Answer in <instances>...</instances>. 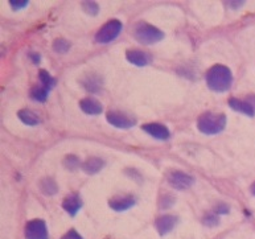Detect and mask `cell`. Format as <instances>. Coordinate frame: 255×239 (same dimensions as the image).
<instances>
[{
	"mask_svg": "<svg viewBox=\"0 0 255 239\" xmlns=\"http://www.w3.org/2000/svg\"><path fill=\"white\" fill-rule=\"evenodd\" d=\"M218 222H220V220H218V214H208V216L204 218V224L208 225V226H217Z\"/></svg>",
	"mask_w": 255,
	"mask_h": 239,
	"instance_id": "cb8c5ba5",
	"label": "cell"
},
{
	"mask_svg": "<svg viewBox=\"0 0 255 239\" xmlns=\"http://www.w3.org/2000/svg\"><path fill=\"white\" fill-rule=\"evenodd\" d=\"M82 85L86 90L92 91V93H98L102 88V82H101V78L98 76L86 77L85 81H82Z\"/></svg>",
	"mask_w": 255,
	"mask_h": 239,
	"instance_id": "d6986e66",
	"label": "cell"
},
{
	"mask_svg": "<svg viewBox=\"0 0 255 239\" xmlns=\"http://www.w3.org/2000/svg\"><path fill=\"white\" fill-rule=\"evenodd\" d=\"M29 57H31L32 60H33V64L38 65V62H40V56H38L37 53H36V54L31 53V54H29Z\"/></svg>",
	"mask_w": 255,
	"mask_h": 239,
	"instance_id": "f546056e",
	"label": "cell"
},
{
	"mask_svg": "<svg viewBox=\"0 0 255 239\" xmlns=\"http://www.w3.org/2000/svg\"><path fill=\"white\" fill-rule=\"evenodd\" d=\"M81 110L88 115H99L103 111L102 103L94 98H85L80 102Z\"/></svg>",
	"mask_w": 255,
	"mask_h": 239,
	"instance_id": "5bb4252c",
	"label": "cell"
},
{
	"mask_svg": "<svg viewBox=\"0 0 255 239\" xmlns=\"http://www.w3.org/2000/svg\"><path fill=\"white\" fill-rule=\"evenodd\" d=\"M82 8H84V11L88 13V15L96 16L99 11L98 4L96 1H82Z\"/></svg>",
	"mask_w": 255,
	"mask_h": 239,
	"instance_id": "603a6c76",
	"label": "cell"
},
{
	"mask_svg": "<svg viewBox=\"0 0 255 239\" xmlns=\"http://www.w3.org/2000/svg\"><path fill=\"white\" fill-rule=\"evenodd\" d=\"M226 127V115L222 113H204L197 119V128L205 135H217Z\"/></svg>",
	"mask_w": 255,
	"mask_h": 239,
	"instance_id": "7a4b0ae2",
	"label": "cell"
},
{
	"mask_svg": "<svg viewBox=\"0 0 255 239\" xmlns=\"http://www.w3.org/2000/svg\"><path fill=\"white\" fill-rule=\"evenodd\" d=\"M27 239H48V229L42 220L29 221L24 230Z\"/></svg>",
	"mask_w": 255,
	"mask_h": 239,
	"instance_id": "52a82bcc",
	"label": "cell"
},
{
	"mask_svg": "<svg viewBox=\"0 0 255 239\" xmlns=\"http://www.w3.org/2000/svg\"><path fill=\"white\" fill-rule=\"evenodd\" d=\"M245 1H228V4L230 5V7L233 8H238L241 7V5H244Z\"/></svg>",
	"mask_w": 255,
	"mask_h": 239,
	"instance_id": "f1b7e54d",
	"label": "cell"
},
{
	"mask_svg": "<svg viewBox=\"0 0 255 239\" xmlns=\"http://www.w3.org/2000/svg\"><path fill=\"white\" fill-rule=\"evenodd\" d=\"M133 37L141 45H155L164 38V33L151 24L139 23L133 28Z\"/></svg>",
	"mask_w": 255,
	"mask_h": 239,
	"instance_id": "3957f363",
	"label": "cell"
},
{
	"mask_svg": "<svg viewBox=\"0 0 255 239\" xmlns=\"http://www.w3.org/2000/svg\"><path fill=\"white\" fill-rule=\"evenodd\" d=\"M106 118L111 125H114V127L119 129H128L136 124L135 119L128 117L125 113H121V111H109Z\"/></svg>",
	"mask_w": 255,
	"mask_h": 239,
	"instance_id": "8992f818",
	"label": "cell"
},
{
	"mask_svg": "<svg viewBox=\"0 0 255 239\" xmlns=\"http://www.w3.org/2000/svg\"><path fill=\"white\" fill-rule=\"evenodd\" d=\"M126 58L129 64L135 65V66H139V68L147 66V65L152 61V58H151V56H149L148 53H145V52L139 49L127 50Z\"/></svg>",
	"mask_w": 255,
	"mask_h": 239,
	"instance_id": "30bf717a",
	"label": "cell"
},
{
	"mask_svg": "<svg viewBox=\"0 0 255 239\" xmlns=\"http://www.w3.org/2000/svg\"><path fill=\"white\" fill-rule=\"evenodd\" d=\"M28 3L29 1H27V0H20V1H9V4H11L12 9H15V11H19V9H23V8H25L28 5Z\"/></svg>",
	"mask_w": 255,
	"mask_h": 239,
	"instance_id": "484cf974",
	"label": "cell"
},
{
	"mask_svg": "<svg viewBox=\"0 0 255 239\" xmlns=\"http://www.w3.org/2000/svg\"><path fill=\"white\" fill-rule=\"evenodd\" d=\"M64 165L66 169H69V171H72V172H74L76 169H78L80 167H82L80 163V159H78V157L74 155L66 156L64 160Z\"/></svg>",
	"mask_w": 255,
	"mask_h": 239,
	"instance_id": "7402d4cb",
	"label": "cell"
},
{
	"mask_svg": "<svg viewBox=\"0 0 255 239\" xmlns=\"http://www.w3.org/2000/svg\"><path fill=\"white\" fill-rule=\"evenodd\" d=\"M252 192H253V194H254V196H255V182H254V185L252 186Z\"/></svg>",
	"mask_w": 255,
	"mask_h": 239,
	"instance_id": "1f68e13d",
	"label": "cell"
},
{
	"mask_svg": "<svg viewBox=\"0 0 255 239\" xmlns=\"http://www.w3.org/2000/svg\"><path fill=\"white\" fill-rule=\"evenodd\" d=\"M173 202H175V198L165 194V196H163V198H161V201H160V208H163V209L171 208V206L173 205Z\"/></svg>",
	"mask_w": 255,
	"mask_h": 239,
	"instance_id": "d4e9b609",
	"label": "cell"
},
{
	"mask_svg": "<svg viewBox=\"0 0 255 239\" xmlns=\"http://www.w3.org/2000/svg\"><path fill=\"white\" fill-rule=\"evenodd\" d=\"M17 117L21 121H23L24 124L27 125H37L40 123V118H38L37 114H34L33 111L27 110V109H24V110H20L17 113Z\"/></svg>",
	"mask_w": 255,
	"mask_h": 239,
	"instance_id": "e0dca14e",
	"label": "cell"
},
{
	"mask_svg": "<svg viewBox=\"0 0 255 239\" xmlns=\"http://www.w3.org/2000/svg\"><path fill=\"white\" fill-rule=\"evenodd\" d=\"M229 213V206L225 205V204H221V205L217 206V209H216V214H226Z\"/></svg>",
	"mask_w": 255,
	"mask_h": 239,
	"instance_id": "83f0119b",
	"label": "cell"
},
{
	"mask_svg": "<svg viewBox=\"0 0 255 239\" xmlns=\"http://www.w3.org/2000/svg\"><path fill=\"white\" fill-rule=\"evenodd\" d=\"M40 189H41L42 194H45V196H53L58 192V186L53 179L46 177V179H42L41 182H40Z\"/></svg>",
	"mask_w": 255,
	"mask_h": 239,
	"instance_id": "ac0fdd59",
	"label": "cell"
},
{
	"mask_svg": "<svg viewBox=\"0 0 255 239\" xmlns=\"http://www.w3.org/2000/svg\"><path fill=\"white\" fill-rule=\"evenodd\" d=\"M136 202V198L131 194H118L109 200V206L115 212H125L132 208Z\"/></svg>",
	"mask_w": 255,
	"mask_h": 239,
	"instance_id": "ba28073f",
	"label": "cell"
},
{
	"mask_svg": "<svg viewBox=\"0 0 255 239\" xmlns=\"http://www.w3.org/2000/svg\"><path fill=\"white\" fill-rule=\"evenodd\" d=\"M206 85L212 91L216 93H225L230 89L233 84L232 70L225 65L217 64L206 72Z\"/></svg>",
	"mask_w": 255,
	"mask_h": 239,
	"instance_id": "6da1fadb",
	"label": "cell"
},
{
	"mask_svg": "<svg viewBox=\"0 0 255 239\" xmlns=\"http://www.w3.org/2000/svg\"><path fill=\"white\" fill-rule=\"evenodd\" d=\"M105 167V161L99 157H89L84 164H82V169H84L85 173L88 175H96L98 172H101Z\"/></svg>",
	"mask_w": 255,
	"mask_h": 239,
	"instance_id": "9a60e30c",
	"label": "cell"
},
{
	"mask_svg": "<svg viewBox=\"0 0 255 239\" xmlns=\"http://www.w3.org/2000/svg\"><path fill=\"white\" fill-rule=\"evenodd\" d=\"M250 105H252L253 107H254V110H255V95H252V97H248V99H246Z\"/></svg>",
	"mask_w": 255,
	"mask_h": 239,
	"instance_id": "4dcf8cb0",
	"label": "cell"
},
{
	"mask_svg": "<svg viewBox=\"0 0 255 239\" xmlns=\"http://www.w3.org/2000/svg\"><path fill=\"white\" fill-rule=\"evenodd\" d=\"M61 239H82V237H81L76 230H70V232L66 233Z\"/></svg>",
	"mask_w": 255,
	"mask_h": 239,
	"instance_id": "4316f807",
	"label": "cell"
},
{
	"mask_svg": "<svg viewBox=\"0 0 255 239\" xmlns=\"http://www.w3.org/2000/svg\"><path fill=\"white\" fill-rule=\"evenodd\" d=\"M70 42L68 40H65V38H57V40H54L53 42V50L56 53L58 54H65L68 53L69 49H70Z\"/></svg>",
	"mask_w": 255,
	"mask_h": 239,
	"instance_id": "44dd1931",
	"label": "cell"
},
{
	"mask_svg": "<svg viewBox=\"0 0 255 239\" xmlns=\"http://www.w3.org/2000/svg\"><path fill=\"white\" fill-rule=\"evenodd\" d=\"M122 23L119 20H110L103 25L101 29L97 32L96 34V41L101 45H106L110 44L111 41H114L115 38L118 37L121 32H122Z\"/></svg>",
	"mask_w": 255,
	"mask_h": 239,
	"instance_id": "277c9868",
	"label": "cell"
},
{
	"mask_svg": "<svg viewBox=\"0 0 255 239\" xmlns=\"http://www.w3.org/2000/svg\"><path fill=\"white\" fill-rule=\"evenodd\" d=\"M49 89L45 88L44 85H34L33 88L31 89V98L36 102H46L48 95H49Z\"/></svg>",
	"mask_w": 255,
	"mask_h": 239,
	"instance_id": "2e32d148",
	"label": "cell"
},
{
	"mask_svg": "<svg viewBox=\"0 0 255 239\" xmlns=\"http://www.w3.org/2000/svg\"><path fill=\"white\" fill-rule=\"evenodd\" d=\"M229 106L232 107L234 111H238V113H242V114L248 115L250 118H253L255 115L254 107L250 105V103L246 101V99H238V98H232L229 101Z\"/></svg>",
	"mask_w": 255,
	"mask_h": 239,
	"instance_id": "4fadbf2b",
	"label": "cell"
},
{
	"mask_svg": "<svg viewBox=\"0 0 255 239\" xmlns=\"http://www.w3.org/2000/svg\"><path fill=\"white\" fill-rule=\"evenodd\" d=\"M167 181L176 190H187L194 184L193 177L181 171L169 172L167 176Z\"/></svg>",
	"mask_w": 255,
	"mask_h": 239,
	"instance_id": "5b68a950",
	"label": "cell"
},
{
	"mask_svg": "<svg viewBox=\"0 0 255 239\" xmlns=\"http://www.w3.org/2000/svg\"><path fill=\"white\" fill-rule=\"evenodd\" d=\"M177 222H179V218H177V217L167 214V216L159 217L156 220V222H155V226H156V230L159 232L160 236H165V234L171 233L172 230L175 229Z\"/></svg>",
	"mask_w": 255,
	"mask_h": 239,
	"instance_id": "8fae6325",
	"label": "cell"
},
{
	"mask_svg": "<svg viewBox=\"0 0 255 239\" xmlns=\"http://www.w3.org/2000/svg\"><path fill=\"white\" fill-rule=\"evenodd\" d=\"M62 208L68 214L74 217L78 213V210L82 208V200L77 193L69 194L68 197H65V200L62 201Z\"/></svg>",
	"mask_w": 255,
	"mask_h": 239,
	"instance_id": "7c38bea8",
	"label": "cell"
},
{
	"mask_svg": "<svg viewBox=\"0 0 255 239\" xmlns=\"http://www.w3.org/2000/svg\"><path fill=\"white\" fill-rule=\"evenodd\" d=\"M141 129L151 135L152 137L157 139V140H168L171 137V132L165 125L160 124V123H147V124L141 125Z\"/></svg>",
	"mask_w": 255,
	"mask_h": 239,
	"instance_id": "9c48e42d",
	"label": "cell"
},
{
	"mask_svg": "<svg viewBox=\"0 0 255 239\" xmlns=\"http://www.w3.org/2000/svg\"><path fill=\"white\" fill-rule=\"evenodd\" d=\"M38 80H40V84L44 85V86L49 89V90H52V89L56 86V84H57V81L54 80L53 77L50 76L46 70H40V72H38Z\"/></svg>",
	"mask_w": 255,
	"mask_h": 239,
	"instance_id": "ffe728a7",
	"label": "cell"
}]
</instances>
